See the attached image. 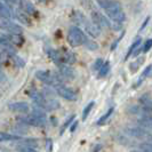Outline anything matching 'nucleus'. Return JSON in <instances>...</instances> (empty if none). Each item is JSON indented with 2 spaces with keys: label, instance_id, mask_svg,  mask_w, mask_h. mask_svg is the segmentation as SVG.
Here are the masks:
<instances>
[{
  "label": "nucleus",
  "instance_id": "nucleus-1",
  "mask_svg": "<svg viewBox=\"0 0 152 152\" xmlns=\"http://www.w3.org/2000/svg\"><path fill=\"white\" fill-rule=\"evenodd\" d=\"M96 1L112 22L122 23L126 20V14L118 1L115 0H96Z\"/></svg>",
  "mask_w": 152,
  "mask_h": 152
},
{
  "label": "nucleus",
  "instance_id": "nucleus-2",
  "mask_svg": "<svg viewBox=\"0 0 152 152\" xmlns=\"http://www.w3.org/2000/svg\"><path fill=\"white\" fill-rule=\"evenodd\" d=\"M36 78L41 83L46 84L47 86H50L53 88L64 85V81H65L58 72H52L48 70H38L36 72Z\"/></svg>",
  "mask_w": 152,
  "mask_h": 152
},
{
  "label": "nucleus",
  "instance_id": "nucleus-3",
  "mask_svg": "<svg viewBox=\"0 0 152 152\" xmlns=\"http://www.w3.org/2000/svg\"><path fill=\"white\" fill-rule=\"evenodd\" d=\"M86 34L84 33V31L81 30L80 28H78L76 25L71 26L69 29L68 32V44L71 47H78V46H81L84 44V40Z\"/></svg>",
  "mask_w": 152,
  "mask_h": 152
},
{
  "label": "nucleus",
  "instance_id": "nucleus-4",
  "mask_svg": "<svg viewBox=\"0 0 152 152\" xmlns=\"http://www.w3.org/2000/svg\"><path fill=\"white\" fill-rule=\"evenodd\" d=\"M18 121L23 124V125H26V126H34V127H45L47 121H46V118H39L36 117L33 114H29V115H23L18 118Z\"/></svg>",
  "mask_w": 152,
  "mask_h": 152
},
{
  "label": "nucleus",
  "instance_id": "nucleus-5",
  "mask_svg": "<svg viewBox=\"0 0 152 152\" xmlns=\"http://www.w3.org/2000/svg\"><path fill=\"white\" fill-rule=\"evenodd\" d=\"M0 29L6 31V33H18L22 34L23 28L15 22H12L10 20H1L0 21Z\"/></svg>",
  "mask_w": 152,
  "mask_h": 152
},
{
  "label": "nucleus",
  "instance_id": "nucleus-6",
  "mask_svg": "<svg viewBox=\"0 0 152 152\" xmlns=\"http://www.w3.org/2000/svg\"><path fill=\"white\" fill-rule=\"evenodd\" d=\"M55 91H56V94H57V95H60L62 99H66V101L75 102V101H77V99H78V95H77L76 91H73L72 88L65 87L64 85L56 87Z\"/></svg>",
  "mask_w": 152,
  "mask_h": 152
},
{
  "label": "nucleus",
  "instance_id": "nucleus-7",
  "mask_svg": "<svg viewBox=\"0 0 152 152\" xmlns=\"http://www.w3.org/2000/svg\"><path fill=\"white\" fill-rule=\"evenodd\" d=\"M91 22L95 23L99 28H107V29H112L113 24L112 22L105 17L104 15H102L99 12H93L91 13Z\"/></svg>",
  "mask_w": 152,
  "mask_h": 152
},
{
  "label": "nucleus",
  "instance_id": "nucleus-8",
  "mask_svg": "<svg viewBox=\"0 0 152 152\" xmlns=\"http://www.w3.org/2000/svg\"><path fill=\"white\" fill-rule=\"evenodd\" d=\"M57 66H58V73L61 75V77L64 80H72V79H75L76 72L69 64L62 63V64H58Z\"/></svg>",
  "mask_w": 152,
  "mask_h": 152
},
{
  "label": "nucleus",
  "instance_id": "nucleus-9",
  "mask_svg": "<svg viewBox=\"0 0 152 152\" xmlns=\"http://www.w3.org/2000/svg\"><path fill=\"white\" fill-rule=\"evenodd\" d=\"M128 135L133 137H136V138H142V140H151L152 137L150 135V133L148 130H145L142 127H133V128H128L127 129Z\"/></svg>",
  "mask_w": 152,
  "mask_h": 152
},
{
  "label": "nucleus",
  "instance_id": "nucleus-10",
  "mask_svg": "<svg viewBox=\"0 0 152 152\" xmlns=\"http://www.w3.org/2000/svg\"><path fill=\"white\" fill-rule=\"evenodd\" d=\"M9 110L17 113H28L30 111V105L26 102H15L8 105Z\"/></svg>",
  "mask_w": 152,
  "mask_h": 152
},
{
  "label": "nucleus",
  "instance_id": "nucleus-11",
  "mask_svg": "<svg viewBox=\"0 0 152 152\" xmlns=\"http://www.w3.org/2000/svg\"><path fill=\"white\" fill-rule=\"evenodd\" d=\"M84 25H85L86 31H87V33H88L91 37H93V38H97V37L101 36V28L97 26L95 23L89 22V21L85 20Z\"/></svg>",
  "mask_w": 152,
  "mask_h": 152
},
{
  "label": "nucleus",
  "instance_id": "nucleus-12",
  "mask_svg": "<svg viewBox=\"0 0 152 152\" xmlns=\"http://www.w3.org/2000/svg\"><path fill=\"white\" fill-rule=\"evenodd\" d=\"M18 6H20V9H22L24 13H26L29 16L32 15H37V9L33 6V4H31L29 0H20L18 2Z\"/></svg>",
  "mask_w": 152,
  "mask_h": 152
},
{
  "label": "nucleus",
  "instance_id": "nucleus-13",
  "mask_svg": "<svg viewBox=\"0 0 152 152\" xmlns=\"http://www.w3.org/2000/svg\"><path fill=\"white\" fill-rule=\"evenodd\" d=\"M0 17L4 18V20H12L14 18V10L12 9V7L0 1Z\"/></svg>",
  "mask_w": 152,
  "mask_h": 152
},
{
  "label": "nucleus",
  "instance_id": "nucleus-14",
  "mask_svg": "<svg viewBox=\"0 0 152 152\" xmlns=\"http://www.w3.org/2000/svg\"><path fill=\"white\" fill-rule=\"evenodd\" d=\"M14 18H16L23 25H31L30 16L28 15L26 13H24L22 9H16V10H14Z\"/></svg>",
  "mask_w": 152,
  "mask_h": 152
},
{
  "label": "nucleus",
  "instance_id": "nucleus-15",
  "mask_svg": "<svg viewBox=\"0 0 152 152\" xmlns=\"http://www.w3.org/2000/svg\"><path fill=\"white\" fill-rule=\"evenodd\" d=\"M61 52V50H60ZM61 57H62V63L64 64H73L75 62L77 61V57L75 53H72L71 50H68V49H63L61 52Z\"/></svg>",
  "mask_w": 152,
  "mask_h": 152
},
{
  "label": "nucleus",
  "instance_id": "nucleus-16",
  "mask_svg": "<svg viewBox=\"0 0 152 152\" xmlns=\"http://www.w3.org/2000/svg\"><path fill=\"white\" fill-rule=\"evenodd\" d=\"M60 107H61V103L56 99H46L42 109L45 111H54V110H57Z\"/></svg>",
  "mask_w": 152,
  "mask_h": 152
},
{
  "label": "nucleus",
  "instance_id": "nucleus-17",
  "mask_svg": "<svg viewBox=\"0 0 152 152\" xmlns=\"http://www.w3.org/2000/svg\"><path fill=\"white\" fill-rule=\"evenodd\" d=\"M137 124L140 127L142 128H148V129H152V115L150 114H145L142 115L137 119Z\"/></svg>",
  "mask_w": 152,
  "mask_h": 152
},
{
  "label": "nucleus",
  "instance_id": "nucleus-18",
  "mask_svg": "<svg viewBox=\"0 0 152 152\" xmlns=\"http://www.w3.org/2000/svg\"><path fill=\"white\" fill-rule=\"evenodd\" d=\"M6 36L8 37L9 41L14 46L21 47L24 44V38H23L22 34H18V33H6Z\"/></svg>",
  "mask_w": 152,
  "mask_h": 152
},
{
  "label": "nucleus",
  "instance_id": "nucleus-19",
  "mask_svg": "<svg viewBox=\"0 0 152 152\" xmlns=\"http://www.w3.org/2000/svg\"><path fill=\"white\" fill-rule=\"evenodd\" d=\"M47 54L49 56V58L55 63V64H62V57H61V52L60 50H56V49H48Z\"/></svg>",
  "mask_w": 152,
  "mask_h": 152
},
{
  "label": "nucleus",
  "instance_id": "nucleus-20",
  "mask_svg": "<svg viewBox=\"0 0 152 152\" xmlns=\"http://www.w3.org/2000/svg\"><path fill=\"white\" fill-rule=\"evenodd\" d=\"M22 137L20 135H13L9 133H5V132H0V143L2 142H10V141H21Z\"/></svg>",
  "mask_w": 152,
  "mask_h": 152
},
{
  "label": "nucleus",
  "instance_id": "nucleus-21",
  "mask_svg": "<svg viewBox=\"0 0 152 152\" xmlns=\"http://www.w3.org/2000/svg\"><path fill=\"white\" fill-rule=\"evenodd\" d=\"M113 112H114V107H110L107 112L103 114V115L99 118V120L96 121V125H97V126H102V125H104V124H105V122H107V120L111 118V115L113 114Z\"/></svg>",
  "mask_w": 152,
  "mask_h": 152
},
{
  "label": "nucleus",
  "instance_id": "nucleus-22",
  "mask_svg": "<svg viewBox=\"0 0 152 152\" xmlns=\"http://www.w3.org/2000/svg\"><path fill=\"white\" fill-rule=\"evenodd\" d=\"M83 45H84L87 49H89V50H96V49H99V44H97L95 40L88 38L87 36L85 37L84 44H83Z\"/></svg>",
  "mask_w": 152,
  "mask_h": 152
},
{
  "label": "nucleus",
  "instance_id": "nucleus-23",
  "mask_svg": "<svg viewBox=\"0 0 152 152\" xmlns=\"http://www.w3.org/2000/svg\"><path fill=\"white\" fill-rule=\"evenodd\" d=\"M142 44V39L141 38H137L132 45H130V47H129V49H128V52H127V54H126V57H125V60H128L130 56L134 54V52L136 50L137 48L140 47V45Z\"/></svg>",
  "mask_w": 152,
  "mask_h": 152
},
{
  "label": "nucleus",
  "instance_id": "nucleus-24",
  "mask_svg": "<svg viewBox=\"0 0 152 152\" xmlns=\"http://www.w3.org/2000/svg\"><path fill=\"white\" fill-rule=\"evenodd\" d=\"M150 77H152V64L148 65V66L143 70L142 75H141L140 79H138V84H137V85L141 84V83L143 81V79H145V78H150Z\"/></svg>",
  "mask_w": 152,
  "mask_h": 152
},
{
  "label": "nucleus",
  "instance_id": "nucleus-25",
  "mask_svg": "<svg viewBox=\"0 0 152 152\" xmlns=\"http://www.w3.org/2000/svg\"><path fill=\"white\" fill-rule=\"evenodd\" d=\"M9 57H10V60L14 62V64H15L16 66H18V68H23L24 65H25V62L23 61L22 58L17 55V54H10L9 55Z\"/></svg>",
  "mask_w": 152,
  "mask_h": 152
},
{
  "label": "nucleus",
  "instance_id": "nucleus-26",
  "mask_svg": "<svg viewBox=\"0 0 152 152\" xmlns=\"http://www.w3.org/2000/svg\"><path fill=\"white\" fill-rule=\"evenodd\" d=\"M109 71H110V62L105 61V63H103L102 68L99 70V78L105 77L107 73H109Z\"/></svg>",
  "mask_w": 152,
  "mask_h": 152
},
{
  "label": "nucleus",
  "instance_id": "nucleus-27",
  "mask_svg": "<svg viewBox=\"0 0 152 152\" xmlns=\"http://www.w3.org/2000/svg\"><path fill=\"white\" fill-rule=\"evenodd\" d=\"M75 118H76V114H72V115H70L68 119L65 120V122L63 124V126L61 127V130H60V134H61V135H63V133L65 132V129L71 126V124H72V121L75 120Z\"/></svg>",
  "mask_w": 152,
  "mask_h": 152
},
{
  "label": "nucleus",
  "instance_id": "nucleus-28",
  "mask_svg": "<svg viewBox=\"0 0 152 152\" xmlns=\"http://www.w3.org/2000/svg\"><path fill=\"white\" fill-rule=\"evenodd\" d=\"M94 105H95V102L91 101V102H89V103L84 107V110H83V120H86V119H87V117L89 115L91 109L94 107Z\"/></svg>",
  "mask_w": 152,
  "mask_h": 152
},
{
  "label": "nucleus",
  "instance_id": "nucleus-29",
  "mask_svg": "<svg viewBox=\"0 0 152 152\" xmlns=\"http://www.w3.org/2000/svg\"><path fill=\"white\" fill-rule=\"evenodd\" d=\"M22 141V140H21ZM23 145H28V146H31V148H36L38 146V141L36 138H24L22 141Z\"/></svg>",
  "mask_w": 152,
  "mask_h": 152
},
{
  "label": "nucleus",
  "instance_id": "nucleus-30",
  "mask_svg": "<svg viewBox=\"0 0 152 152\" xmlns=\"http://www.w3.org/2000/svg\"><path fill=\"white\" fill-rule=\"evenodd\" d=\"M142 110H143L146 114L152 115V101H145V102H143Z\"/></svg>",
  "mask_w": 152,
  "mask_h": 152
},
{
  "label": "nucleus",
  "instance_id": "nucleus-31",
  "mask_svg": "<svg viewBox=\"0 0 152 152\" xmlns=\"http://www.w3.org/2000/svg\"><path fill=\"white\" fill-rule=\"evenodd\" d=\"M140 149L142 152H152V143L151 142H142L140 144Z\"/></svg>",
  "mask_w": 152,
  "mask_h": 152
},
{
  "label": "nucleus",
  "instance_id": "nucleus-32",
  "mask_svg": "<svg viewBox=\"0 0 152 152\" xmlns=\"http://www.w3.org/2000/svg\"><path fill=\"white\" fill-rule=\"evenodd\" d=\"M17 150L20 152H39V151H37L34 148H31V146L23 145V144L18 145V146H17Z\"/></svg>",
  "mask_w": 152,
  "mask_h": 152
},
{
  "label": "nucleus",
  "instance_id": "nucleus-33",
  "mask_svg": "<svg viewBox=\"0 0 152 152\" xmlns=\"http://www.w3.org/2000/svg\"><path fill=\"white\" fill-rule=\"evenodd\" d=\"M151 48H152V39H148L144 44H143V47L141 49H142V53H148Z\"/></svg>",
  "mask_w": 152,
  "mask_h": 152
},
{
  "label": "nucleus",
  "instance_id": "nucleus-34",
  "mask_svg": "<svg viewBox=\"0 0 152 152\" xmlns=\"http://www.w3.org/2000/svg\"><path fill=\"white\" fill-rule=\"evenodd\" d=\"M103 63H104V61H103L102 58H97V60L95 61V63H94V66H93V69H94L95 71H99V69L102 68Z\"/></svg>",
  "mask_w": 152,
  "mask_h": 152
},
{
  "label": "nucleus",
  "instance_id": "nucleus-35",
  "mask_svg": "<svg viewBox=\"0 0 152 152\" xmlns=\"http://www.w3.org/2000/svg\"><path fill=\"white\" fill-rule=\"evenodd\" d=\"M46 151L47 152L53 151V140L52 138H47L46 140Z\"/></svg>",
  "mask_w": 152,
  "mask_h": 152
},
{
  "label": "nucleus",
  "instance_id": "nucleus-36",
  "mask_svg": "<svg viewBox=\"0 0 152 152\" xmlns=\"http://www.w3.org/2000/svg\"><path fill=\"white\" fill-rule=\"evenodd\" d=\"M124 36H125V31H124V33H121V36H120L119 38L117 39L115 41H113V44H112V46H111V50H113V49H115V48H117V46H118V42L121 40V38L124 37Z\"/></svg>",
  "mask_w": 152,
  "mask_h": 152
},
{
  "label": "nucleus",
  "instance_id": "nucleus-37",
  "mask_svg": "<svg viewBox=\"0 0 152 152\" xmlns=\"http://www.w3.org/2000/svg\"><path fill=\"white\" fill-rule=\"evenodd\" d=\"M1 1L7 5H18V2H20V0H1Z\"/></svg>",
  "mask_w": 152,
  "mask_h": 152
},
{
  "label": "nucleus",
  "instance_id": "nucleus-38",
  "mask_svg": "<svg viewBox=\"0 0 152 152\" xmlns=\"http://www.w3.org/2000/svg\"><path fill=\"white\" fill-rule=\"evenodd\" d=\"M78 125H79V122H78V121H75L73 124H71V127H70V132H71V133H73V132H75V130L77 129Z\"/></svg>",
  "mask_w": 152,
  "mask_h": 152
},
{
  "label": "nucleus",
  "instance_id": "nucleus-39",
  "mask_svg": "<svg viewBox=\"0 0 152 152\" xmlns=\"http://www.w3.org/2000/svg\"><path fill=\"white\" fill-rule=\"evenodd\" d=\"M149 20H150V17H146L145 18V21H144V23L142 24V26L140 28V31H143L145 29V26H146V24H148V22H149Z\"/></svg>",
  "mask_w": 152,
  "mask_h": 152
},
{
  "label": "nucleus",
  "instance_id": "nucleus-40",
  "mask_svg": "<svg viewBox=\"0 0 152 152\" xmlns=\"http://www.w3.org/2000/svg\"><path fill=\"white\" fill-rule=\"evenodd\" d=\"M101 149H102V144H97L93 150H91V152H99Z\"/></svg>",
  "mask_w": 152,
  "mask_h": 152
},
{
  "label": "nucleus",
  "instance_id": "nucleus-41",
  "mask_svg": "<svg viewBox=\"0 0 152 152\" xmlns=\"http://www.w3.org/2000/svg\"><path fill=\"white\" fill-rule=\"evenodd\" d=\"M130 152H142V151H137V150H133V151H130Z\"/></svg>",
  "mask_w": 152,
  "mask_h": 152
},
{
  "label": "nucleus",
  "instance_id": "nucleus-42",
  "mask_svg": "<svg viewBox=\"0 0 152 152\" xmlns=\"http://www.w3.org/2000/svg\"><path fill=\"white\" fill-rule=\"evenodd\" d=\"M38 1H40V2H45L46 0H38Z\"/></svg>",
  "mask_w": 152,
  "mask_h": 152
},
{
  "label": "nucleus",
  "instance_id": "nucleus-43",
  "mask_svg": "<svg viewBox=\"0 0 152 152\" xmlns=\"http://www.w3.org/2000/svg\"><path fill=\"white\" fill-rule=\"evenodd\" d=\"M0 70H1V62H0Z\"/></svg>",
  "mask_w": 152,
  "mask_h": 152
}]
</instances>
